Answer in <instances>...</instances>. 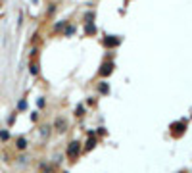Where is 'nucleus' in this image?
I'll list each match as a JSON object with an SVG mask.
<instances>
[{
	"label": "nucleus",
	"instance_id": "obj_9",
	"mask_svg": "<svg viewBox=\"0 0 192 173\" xmlns=\"http://www.w3.org/2000/svg\"><path fill=\"white\" fill-rule=\"evenodd\" d=\"M73 31H75V27H67V29H65V35H71Z\"/></svg>",
	"mask_w": 192,
	"mask_h": 173
},
{
	"label": "nucleus",
	"instance_id": "obj_5",
	"mask_svg": "<svg viewBox=\"0 0 192 173\" xmlns=\"http://www.w3.org/2000/svg\"><path fill=\"white\" fill-rule=\"evenodd\" d=\"M56 127H58V131H65V121L64 119H58V121H56Z\"/></svg>",
	"mask_w": 192,
	"mask_h": 173
},
{
	"label": "nucleus",
	"instance_id": "obj_1",
	"mask_svg": "<svg viewBox=\"0 0 192 173\" xmlns=\"http://www.w3.org/2000/svg\"><path fill=\"white\" fill-rule=\"evenodd\" d=\"M81 142H77V141H73V142H69V146H67V156L71 160H75L77 156H79V152H81V146H79Z\"/></svg>",
	"mask_w": 192,
	"mask_h": 173
},
{
	"label": "nucleus",
	"instance_id": "obj_3",
	"mask_svg": "<svg viewBox=\"0 0 192 173\" xmlns=\"http://www.w3.org/2000/svg\"><path fill=\"white\" fill-rule=\"evenodd\" d=\"M119 43H121V39H113V37H108V39H104V44H106V46H117Z\"/></svg>",
	"mask_w": 192,
	"mask_h": 173
},
{
	"label": "nucleus",
	"instance_id": "obj_2",
	"mask_svg": "<svg viewBox=\"0 0 192 173\" xmlns=\"http://www.w3.org/2000/svg\"><path fill=\"white\" fill-rule=\"evenodd\" d=\"M112 71H113V64H112V62H106V64L102 65V69H100V75L106 77V75H110Z\"/></svg>",
	"mask_w": 192,
	"mask_h": 173
},
{
	"label": "nucleus",
	"instance_id": "obj_4",
	"mask_svg": "<svg viewBox=\"0 0 192 173\" xmlns=\"http://www.w3.org/2000/svg\"><path fill=\"white\" fill-rule=\"evenodd\" d=\"M100 92H102V94H108V92H110L108 83H100Z\"/></svg>",
	"mask_w": 192,
	"mask_h": 173
},
{
	"label": "nucleus",
	"instance_id": "obj_8",
	"mask_svg": "<svg viewBox=\"0 0 192 173\" xmlns=\"http://www.w3.org/2000/svg\"><path fill=\"white\" fill-rule=\"evenodd\" d=\"M94 142H96V139H94V137H91V139H88V144H87V150H88V148H92V146H94Z\"/></svg>",
	"mask_w": 192,
	"mask_h": 173
},
{
	"label": "nucleus",
	"instance_id": "obj_11",
	"mask_svg": "<svg viewBox=\"0 0 192 173\" xmlns=\"http://www.w3.org/2000/svg\"><path fill=\"white\" fill-rule=\"evenodd\" d=\"M0 139H4V141L8 139V133H6V131H2V133H0Z\"/></svg>",
	"mask_w": 192,
	"mask_h": 173
},
{
	"label": "nucleus",
	"instance_id": "obj_6",
	"mask_svg": "<svg viewBox=\"0 0 192 173\" xmlns=\"http://www.w3.org/2000/svg\"><path fill=\"white\" fill-rule=\"evenodd\" d=\"M94 33H96V27L88 23V25H87V35H94Z\"/></svg>",
	"mask_w": 192,
	"mask_h": 173
},
{
	"label": "nucleus",
	"instance_id": "obj_10",
	"mask_svg": "<svg viewBox=\"0 0 192 173\" xmlns=\"http://www.w3.org/2000/svg\"><path fill=\"white\" fill-rule=\"evenodd\" d=\"M75 114H77V115H83V106H79V108L75 110Z\"/></svg>",
	"mask_w": 192,
	"mask_h": 173
},
{
	"label": "nucleus",
	"instance_id": "obj_7",
	"mask_svg": "<svg viewBox=\"0 0 192 173\" xmlns=\"http://www.w3.org/2000/svg\"><path fill=\"white\" fill-rule=\"evenodd\" d=\"M25 146H27L25 139H19V141H18V148H21V150H23V148H25Z\"/></svg>",
	"mask_w": 192,
	"mask_h": 173
}]
</instances>
